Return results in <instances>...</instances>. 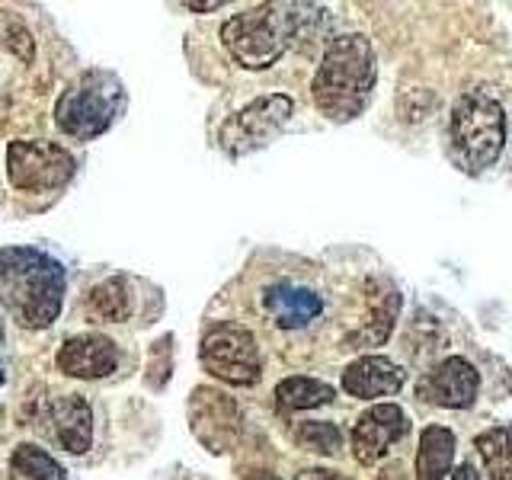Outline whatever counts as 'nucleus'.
<instances>
[{"label":"nucleus","mask_w":512,"mask_h":480,"mask_svg":"<svg viewBox=\"0 0 512 480\" xmlns=\"http://www.w3.org/2000/svg\"><path fill=\"white\" fill-rule=\"evenodd\" d=\"M0 301L20 327H52L64 301V266L36 247H4L0 250Z\"/></svg>","instance_id":"1"},{"label":"nucleus","mask_w":512,"mask_h":480,"mask_svg":"<svg viewBox=\"0 0 512 480\" xmlns=\"http://www.w3.org/2000/svg\"><path fill=\"white\" fill-rule=\"evenodd\" d=\"M324 13L327 10L311 4H263L231 16L221 26V42L240 68L263 71L272 68L285 55V48L304 36Z\"/></svg>","instance_id":"2"},{"label":"nucleus","mask_w":512,"mask_h":480,"mask_svg":"<svg viewBox=\"0 0 512 480\" xmlns=\"http://www.w3.org/2000/svg\"><path fill=\"white\" fill-rule=\"evenodd\" d=\"M375 80V48L368 42V36H362V32L340 36L327 45L320 68L314 74V106L336 122H349L372 100Z\"/></svg>","instance_id":"3"},{"label":"nucleus","mask_w":512,"mask_h":480,"mask_svg":"<svg viewBox=\"0 0 512 480\" xmlns=\"http://www.w3.org/2000/svg\"><path fill=\"white\" fill-rule=\"evenodd\" d=\"M448 144L464 173H484L503 154L506 144V109L487 90H468L455 103L448 119Z\"/></svg>","instance_id":"4"},{"label":"nucleus","mask_w":512,"mask_h":480,"mask_svg":"<svg viewBox=\"0 0 512 480\" xmlns=\"http://www.w3.org/2000/svg\"><path fill=\"white\" fill-rule=\"evenodd\" d=\"M125 109V87L109 71H87L58 96L55 125L68 138L93 141L109 132Z\"/></svg>","instance_id":"5"},{"label":"nucleus","mask_w":512,"mask_h":480,"mask_svg":"<svg viewBox=\"0 0 512 480\" xmlns=\"http://www.w3.org/2000/svg\"><path fill=\"white\" fill-rule=\"evenodd\" d=\"M199 359L205 365V372L218 378L237 384V388H247V384L260 381L263 372V359H260V346H256V336L240 327L224 320V324H215L202 336V349Z\"/></svg>","instance_id":"6"},{"label":"nucleus","mask_w":512,"mask_h":480,"mask_svg":"<svg viewBox=\"0 0 512 480\" xmlns=\"http://www.w3.org/2000/svg\"><path fill=\"white\" fill-rule=\"evenodd\" d=\"M292 112H295V103H292V96H285V93H269L247 103L221 125V132H218L221 151L228 157H244L250 151H260L263 144H269L288 125Z\"/></svg>","instance_id":"7"},{"label":"nucleus","mask_w":512,"mask_h":480,"mask_svg":"<svg viewBox=\"0 0 512 480\" xmlns=\"http://www.w3.org/2000/svg\"><path fill=\"white\" fill-rule=\"evenodd\" d=\"M7 176L20 192L58 189L74 176V157L55 141H10Z\"/></svg>","instance_id":"8"},{"label":"nucleus","mask_w":512,"mask_h":480,"mask_svg":"<svg viewBox=\"0 0 512 480\" xmlns=\"http://www.w3.org/2000/svg\"><path fill=\"white\" fill-rule=\"evenodd\" d=\"M477 391H480L477 368L461 356L442 359L432 372H426L420 381H416V397L426 400L432 407H442V410L471 407L477 400Z\"/></svg>","instance_id":"9"},{"label":"nucleus","mask_w":512,"mask_h":480,"mask_svg":"<svg viewBox=\"0 0 512 480\" xmlns=\"http://www.w3.org/2000/svg\"><path fill=\"white\" fill-rule=\"evenodd\" d=\"M189 416H192V432H196L208 452H228L240 436V410L221 391L196 388L189 404Z\"/></svg>","instance_id":"10"},{"label":"nucleus","mask_w":512,"mask_h":480,"mask_svg":"<svg viewBox=\"0 0 512 480\" xmlns=\"http://www.w3.org/2000/svg\"><path fill=\"white\" fill-rule=\"evenodd\" d=\"M410 432L407 413L397 404H375L359 416L356 429H352V452H356L359 464H375L388 445L400 442Z\"/></svg>","instance_id":"11"},{"label":"nucleus","mask_w":512,"mask_h":480,"mask_svg":"<svg viewBox=\"0 0 512 480\" xmlns=\"http://www.w3.org/2000/svg\"><path fill=\"white\" fill-rule=\"evenodd\" d=\"M42 423L64 452L84 455L93 442V413L80 394H58L45 404Z\"/></svg>","instance_id":"12"},{"label":"nucleus","mask_w":512,"mask_h":480,"mask_svg":"<svg viewBox=\"0 0 512 480\" xmlns=\"http://www.w3.org/2000/svg\"><path fill=\"white\" fill-rule=\"evenodd\" d=\"M119 362H122L119 346L100 333L71 336V340H64V346L58 349V368L68 378H84V381L106 378L116 372Z\"/></svg>","instance_id":"13"},{"label":"nucleus","mask_w":512,"mask_h":480,"mask_svg":"<svg viewBox=\"0 0 512 480\" xmlns=\"http://www.w3.org/2000/svg\"><path fill=\"white\" fill-rule=\"evenodd\" d=\"M263 308L282 330H301V327H308L314 317H320L324 301L304 285L276 282L263 292Z\"/></svg>","instance_id":"14"},{"label":"nucleus","mask_w":512,"mask_h":480,"mask_svg":"<svg viewBox=\"0 0 512 480\" xmlns=\"http://www.w3.org/2000/svg\"><path fill=\"white\" fill-rule=\"evenodd\" d=\"M343 388L359 400H375L404 388V368L384 356H362L343 372Z\"/></svg>","instance_id":"15"},{"label":"nucleus","mask_w":512,"mask_h":480,"mask_svg":"<svg viewBox=\"0 0 512 480\" xmlns=\"http://www.w3.org/2000/svg\"><path fill=\"white\" fill-rule=\"evenodd\" d=\"M455 461V432L445 426H426L416 452V480H442Z\"/></svg>","instance_id":"16"},{"label":"nucleus","mask_w":512,"mask_h":480,"mask_svg":"<svg viewBox=\"0 0 512 480\" xmlns=\"http://www.w3.org/2000/svg\"><path fill=\"white\" fill-rule=\"evenodd\" d=\"M132 292H128V279H109L100 282L87 298V314L93 320H109V324H122V320L132 317Z\"/></svg>","instance_id":"17"},{"label":"nucleus","mask_w":512,"mask_h":480,"mask_svg":"<svg viewBox=\"0 0 512 480\" xmlns=\"http://www.w3.org/2000/svg\"><path fill=\"white\" fill-rule=\"evenodd\" d=\"M474 448L493 480H512V426H493L480 432Z\"/></svg>","instance_id":"18"},{"label":"nucleus","mask_w":512,"mask_h":480,"mask_svg":"<svg viewBox=\"0 0 512 480\" xmlns=\"http://www.w3.org/2000/svg\"><path fill=\"white\" fill-rule=\"evenodd\" d=\"M336 397V391L330 388L327 381H317V378H304V375H292L279 381L276 388V404L279 410H311L320 404H330Z\"/></svg>","instance_id":"19"},{"label":"nucleus","mask_w":512,"mask_h":480,"mask_svg":"<svg viewBox=\"0 0 512 480\" xmlns=\"http://www.w3.org/2000/svg\"><path fill=\"white\" fill-rule=\"evenodd\" d=\"M10 474L13 480H68L61 464L39 445H16L10 455Z\"/></svg>","instance_id":"20"},{"label":"nucleus","mask_w":512,"mask_h":480,"mask_svg":"<svg viewBox=\"0 0 512 480\" xmlns=\"http://www.w3.org/2000/svg\"><path fill=\"white\" fill-rule=\"evenodd\" d=\"M397 311H400V295L388 285V292L381 298H375V311L368 314V324L349 336L352 349H368V346H378L388 340V333L394 330V320H397Z\"/></svg>","instance_id":"21"},{"label":"nucleus","mask_w":512,"mask_h":480,"mask_svg":"<svg viewBox=\"0 0 512 480\" xmlns=\"http://www.w3.org/2000/svg\"><path fill=\"white\" fill-rule=\"evenodd\" d=\"M295 442L308 448V452H317V455H336L343 448V432L333 423L311 420V423H301L295 429Z\"/></svg>","instance_id":"22"},{"label":"nucleus","mask_w":512,"mask_h":480,"mask_svg":"<svg viewBox=\"0 0 512 480\" xmlns=\"http://www.w3.org/2000/svg\"><path fill=\"white\" fill-rule=\"evenodd\" d=\"M295 480H349L340 471H324V468H308V471H298Z\"/></svg>","instance_id":"23"},{"label":"nucleus","mask_w":512,"mask_h":480,"mask_svg":"<svg viewBox=\"0 0 512 480\" xmlns=\"http://www.w3.org/2000/svg\"><path fill=\"white\" fill-rule=\"evenodd\" d=\"M452 480H480V477H477V471H474V464H471V461H464V464H458V468L452 471Z\"/></svg>","instance_id":"24"},{"label":"nucleus","mask_w":512,"mask_h":480,"mask_svg":"<svg viewBox=\"0 0 512 480\" xmlns=\"http://www.w3.org/2000/svg\"><path fill=\"white\" fill-rule=\"evenodd\" d=\"M244 480H279L276 474H272V471H250Z\"/></svg>","instance_id":"25"},{"label":"nucleus","mask_w":512,"mask_h":480,"mask_svg":"<svg viewBox=\"0 0 512 480\" xmlns=\"http://www.w3.org/2000/svg\"><path fill=\"white\" fill-rule=\"evenodd\" d=\"M221 4L218 0H212V4H186V10H218Z\"/></svg>","instance_id":"26"},{"label":"nucleus","mask_w":512,"mask_h":480,"mask_svg":"<svg viewBox=\"0 0 512 480\" xmlns=\"http://www.w3.org/2000/svg\"><path fill=\"white\" fill-rule=\"evenodd\" d=\"M0 388H4V368H0Z\"/></svg>","instance_id":"27"},{"label":"nucleus","mask_w":512,"mask_h":480,"mask_svg":"<svg viewBox=\"0 0 512 480\" xmlns=\"http://www.w3.org/2000/svg\"><path fill=\"white\" fill-rule=\"evenodd\" d=\"M0 340H4V324H0Z\"/></svg>","instance_id":"28"}]
</instances>
